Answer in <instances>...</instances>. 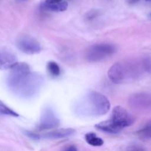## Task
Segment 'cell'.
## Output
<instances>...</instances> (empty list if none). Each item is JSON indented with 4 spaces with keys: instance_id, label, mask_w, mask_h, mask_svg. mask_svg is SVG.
Instances as JSON below:
<instances>
[{
    "instance_id": "obj_8",
    "label": "cell",
    "mask_w": 151,
    "mask_h": 151,
    "mask_svg": "<svg viewBox=\"0 0 151 151\" xmlns=\"http://www.w3.org/2000/svg\"><path fill=\"white\" fill-rule=\"evenodd\" d=\"M17 47L23 52L28 55L39 53L41 50V44L30 36H22L17 41Z\"/></svg>"
},
{
    "instance_id": "obj_2",
    "label": "cell",
    "mask_w": 151,
    "mask_h": 151,
    "mask_svg": "<svg viewBox=\"0 0 151 151\" xmlns=\"http://www.w3.org/2000/svg\"><path fill=\"white\" fill-rule=\"evenodd\" d=\"M150 72V57H145L141 60L133 59L115 63L109 69L108 75L112 82L121 84L136 81L144 72Z\"/></svg>"
},
{
    "instance_id": "obj_22",
    "label": "cell",
    "mask_w": 151,
    "mask_h": 151,
    "mask_svg": "<svg viewBox=\"0 0 151 151\" xmlns=\"http://www.w3.org/2000/svg\"><path fill=\"white\" fill-rule=\"evenodd\" d=\"M146 1H150V0H146Z\"/></svg>"
},
{
    "instance_id": "obj_9",
    "label": "cell",
    "mask_w": 151,
    "mask_h": 151,
    "mask_svg": "<svg viewBox=\"0 0 151 151\" xmlns=\"http://www.w3.org/2000/svg\"><path fill=\"white\" fill-rule=\"evenodd\" d=\"M16 63L17 59L13 53L0 50V70L11 69Z\"/></svg>"
},
{
    "instance_id": "obj_12",
    "label": "cell",
    "mask_w": 151,
    "mask_h": 151,
    "mask_svg": "<svg viewBox=\"0 0 151 151\" xmlns=\"http://www.w3.org/2000/svg\"><path fill=\"white\" fill-rule=\"evenodd\" d=\"M85 139L88 145L94 147H100L104 143L103 140L101 138L97 137L94 133H88L85 135Z\"/></svg>"
},
{
    "instance_id": "obj_19",
    "label": "cell",
    "mask_w": 151,
    "mask_h": 151,
    "mask_svg": "<svg viewBox=\"0 0 151 151\" xmlns=\"http://www.w3.org/2000/svg\"><path fill=\"white\" fill-rule=\"evenodd\" d=\"M60 1H63V0H46L44 2L48 3V4H51V3H58Z\"/></svg>"
},
{
    "instance_id": "obj_3",
    "label": "cell",
    "mask_w": 151,
    "mask_h": 151,
    "mask_svg": "<svg viewBox=\"0 0 151 151\" xmlns=\"http://www.w3.org/2000/svg\"><path fill=\"white\" fill-rule=\"evenodd\" d=\"M109 99L97 91H90L84 96L76 106L80 114L88 116H103L110 110Z\"/></svg>"
},
{
    "instance_id": "obj_1",
    "label": "cell",
    "mask_w": 151,
    "mask_h": 151,
    "mask_svg": "<svg viewBox=\"0 0 151 151\" xmlns=\"http://www.w3.org/2000/svg\"><path fill=\"white\" fill-rule=\"evenodd\" d=\"M7 78V85L16 94L29 97L36 94L44 83V78L32 73L26 63H17L11 68Z\"/></svg>"
},
{
    "instance_id": "obj_6",
    "label": "cell",
    "mask_w": 151,
    "mask_h": 151,
    "mask_svg": "<svg viewBox=\"0 0 151 151\" xmlns=\"http://www.w3.org/2000/svg\"><path fill=\"white\" fill-rule=\"evenodd\" d=\"M130 106L132 109L138 112L147 111L150 109L151 97L146 93H138L131 96L128 100Z\"/></svg>"
},
{
    "instance_id": "obj_10",
    "label": "cell",
    "mask_w": 151,
    "mask_h": 151,
    "mask_svg": "<svg viewBox=\"0 0 151 151\" xmlns=\"http://www.w3.org/2000/svg\"><path fill=\"white\" fill-rule=\"evenodd\" d=\"M75 133V130L72 128H61V129H55L50 132L46 133V134L40 135L39 137L44 139H58L65 138L69 136L72 135Z\"/></svg>"
},
{
    "instance_id": "obj_13",
    "label": "cell",
    "mask_w": 151,
    "mask_h": 151,
    "mask_svg": "<svg viewBox=\"0 0 151 151\" xmlns=\"http://www.w3.org/2000/svg\"><path fill=\"white\" fill-rule=\"evenodd\" d=\"M138 135L141 139L149 140L151 137V125L150 122H148L146 125H145L142 129L138 131Z\"/></svg>"
},
{
    "instance_id": "obj_4",
    "label": "cell",
    "mask_w": 151,
    "mask_h": 151,
    "mask_svg": "<svg viewBox=\"0 0 151 151\" xmlns=\"http://www.w3.org/2000/svg\"><path fill=\"white\" fill-rule=\"evenodd\" d=\"M116 52L114 45L108 43H101L93 45L87 50L86 58L89 62H99L111 57Z\"/></svg>"
},
{
    "instance_id": "obj_14",
    "label": "cell",
    "mask_w": 151,
    "mask_h": 151,
    "mask_svg": "<svg viewBox=\"0 0 151 151\" xmlns=\"http://www.w3.org/2000/svg\"><path fill=\"white\" fill-rule=\"evenodd\" d=\"M0 115L2 116H14V117H18L19 116L16 111L12 110L9 107H7L3 102L0 100Z\"/></svg>"
},
{
    "instance_id": "obj_16",
    "label": "cell",
    "mask_w": 151,
    "mask_h": 151,
    "mask_svg": "<svg viewBox=\"0 0 151 151\" xmlns=\"http://www.w3.org/2000/svg\"><path fill=\"white\" fill-rule=\"evenodd\" d=\"M126 151H146L145 149L141 145H132L128 147Z\"/></svg>"
},
{
    "instance_id": "obj_11",
    "label": "cell",
    "mask_w": 151,
    "mask_h": 151,
    "mask_svg": "<svg viewBox=\"0 0 151 151\" xmlns=\"http://www.w3.org/2000/svg\"><path fill=\"white\" fill-rule=\"evenodd\" d=\"M41 8L50 11L63 12L67 10L68 2L66 1H60L58 3H51V4L44 2L41 4Z\"/></svg>"
},
{
    "instance_id": "obj_20",
    "label": "cell",
    "mask_w": 151,
    "mask_h": 151,
    "mask_svg": "<svg viewBox=\"0 0 151 151\" xmlns=\"http://www.w3.org/2000/svg\"><path fill=\"white\" fill-rule=\"evenodd\" d=\"M139 1L140 0H128V3H129V4H136V3H137L138 1Z\"/></svg>"
},
{
    "instance_id": "obj_15",
    "label": "cell",
    "mask_w": 151,
    "mask_h": 151,
    "mask_svg": "<svg viewBox=\"0 0 151 151\" xmlns=\"http://www.w3.org/2000/svg\"><path fill=\"white\" fill-rule=\"evenodd\" d=\"M47 70L49 73L54 77H58L60 74V69L59 67L58 64L54 61H50L47 63Z\"/></svg>"
},
{
    "instance_id": "obj_7",
    "label": "cell",
    "mask_w": 151,
    "mask_h": 151,
    "mask_svg": "<svg viewBox=\"0 0 151 151\" xmlns=\"http://www.w3.org/2000/svg\"><path fill=\"white\" fill-rule=\"evenodd\" d=\"M60 125V121L56 116L53 111L50 108H47L41 115V119L38 125V128L40 131L54 129Z\"/></svg>"
},
{
    "instance_id": "obj_18",
    "label": "cell",
    "mask_w": 151,
    "mask_h": 151,
    "mask_svg": "<svg viewBox=\"0 0 151 151\" xmlns=\"http://www.w3.org/2000/svg\"><path fill=\"white\" fill-rule=\"evenodd\" d=\"M63 151H78V149L75 145H70L66 147V149H64Z\"/></svg>"
},
{
    "instance_id": "obj_17",
    "label": "cell",
    "mask_w": 151,
    "mask_h": 151,
    "mask_svg": "<svg viewBox=\"0 0 151 151\" xmlns=\"http://www.w3.org/2000/svg\"><path fill=\"white\" fill-rule=\"evenodd\" d=\"M97 13L96 11H94V10H92V11L89 12V13L87 14V18L89 19H93V18H94L95 16H97Z\"/></svg>"
},
{
    "instance_id": "obj_5",
    "label": "cell",
    "mask_w": 151,
    "mask_h": 151,
    "mask_svg": "<svg viewBox=\"0 0 151 151\" xmlns=\"http://www.w3.org/2000/svg\"><path fill=\"white\" fill-rule=\"evenodd\" d=\"M109 120L119 133L123 128L132 125L135 119L126 109L121 106H116L112 111L111 118Z\"/></svg>"
},
{
    "instance_id": "obj_21",
    "label": "cell",
    "mask_w": 151,
    "mask_h": 151,
    "mask_svg": "<svg viewBox=\"0 0 151 151\" xmlns=\"http://www.w3.org/2000/svg\"><path fill=\"white\" fill-rule=\"evenodd\" d=\"M27 1V0H17V1H19V2H20V1Z\"/></svg>"
}]
</instances>
